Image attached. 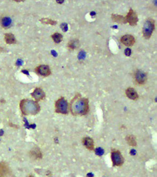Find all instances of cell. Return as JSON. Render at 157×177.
Wrapping results in <instances>:
<instances>
[{"mask_svg": "<svg viewBox=\"0 0 157 177\" xmlns=\"http://www.w3.org/2000/svg\"><path fill=\"white\" fill-rule=\"evenodd\" d=\"M70 109L74 116H85L89 109V100L82 97L80 94H77L71 101Z\"/></svg>", "mask_w": 157, "mask_h": 177, "instance_id": "6da1fadb", "label": "cell"}, {"mask_svg": "<svg viewBox=\"0 0 157 177\" xmlns=\"http://www.w3.org/2000/svg\"><path fill=\"white\" fill-rule=\"evenodd\" d=\"M20 109L24 116L35 115L40 111V107L37 101L31 99H23L20 101Z\"/></svg>", "mask_w": 157, "mask_h": 177, "instance_id": "7a4b0ae2", "label": "cell"}, {"mask_svg": "<svg viewBox=\"0 0 157 177\" xmlns=\"http://www.w3.org/2000/svg\"><path fill=\"white\" fill-rule=\"evenodd\" d=\"M155 28V20L151 18L147 19L144 23L142 29V34L143 37L146 39H149L152 35Z\"/></svg>", "mask_w": 157, "mask_h": 177, "instance_id": "3957f363", "label": "cell"}, {"mask_svg": "<svg viewBox=\"0 0 157 177\" xmlns=\"http://www.w3.org/2000/svg\"><path fill=\"white\" fill-rule=\"evenodd\" d=\"M55 112L62 114H67L69 112V105L67 101L63 97L57 100L55 104Z\"/></svg>", "mask_w": 157, "mask_h": 177, "instance_id": "277c9868", "label": "cell"}, {"mask_svg": "<svg viewBox=\"0 0 157 177\" xmlns=\"http://www.w3.org/2000/svg\"><path fill=\"white\" fill-rule=\"evenodd\" d=\"M111 158L114 166H120L124 163V158L120 151L114 150L111 151Z\"/></svg>", "mask_w": 157, "mask_h": 177, "instance_id": "5b68a950", "label": "cell"}, {"mask_svg": "<svg viewBox=\"0 0 157 177\" xmlns=\"http://www.w3.org/2000/svg\"><path fill=\"white\" fill-rule=\"evenodd\" d=\"M125 18L126 22L129 23L130 26H135L137 25L138 22V18L137 14L133 9H130Z\"/></svg>", "mask_w": 157, "mask_h": 177, "instance_id": "8992f818", "label": "cell"}, {"mask_svg": "<svg viewBox=\"0 0 157 177\" xmlns=\"http://www.w3.org/2000/svg\"><path fill=\"white\" fill-rule=\"evenodd\" d=\"M136 82L140 85H143L147 81V75L142 70H137L135 74Z\"/></svg>", "mask_w": 157, "mask_h": 177, "instance_id": "52a82bcc", "label": "cell"}, {"mask_svg": "<svg viewBox=\"0 0 157 177\" xmlns=\"http://www.w3.org/2000/svg\"><path fill=\"white\" fill-rule=\"evenodd\" d=\"M120 41L122 44L127 47L133 46L135 43V39L133 35H123L120 39Z\"/></svg>", "mask_w": 157, "mask_h": 177, "instance_id": "ba28073f", "label": "cell"}, {"mask_svg": "<svg viewBox=\"0 0 157 177\" xmlns=\"http://www.w3.org/2000/svg\"><path fill=\"white\" fill-rule=\"evenodd\" d=\"M35 72L38 74L42 76L47 77L51 74V70L47 65H40L35 69Z\"/></svg>", "mask_w": 157, "mask_h": 177, "instance_id": "9c48e42d", "label": "cell"}, {"mask_svg": "<svg viewBox=\"0 0 157 177\" xmlns=\"http://www.w3.org/2000/svg\"><path fill=\"white\" fill-rule=\"evenodd\" d=\"M31 96L33 98L35 99L36 101L43 100L45 98V96H46L44 90L40 87L35 88L33 92L31 94Z\"/></svg>", "mask_w": 157, "mask_h": 177, "instance_id": "30bf717a", "label": "cell"}, {"mask_svg": "<svg viewBox=\"0 0 157 177\" xmlns=\"http://www.w3.org/2000/svg\"><path fill=\"white\" fill-rule=\"evenodd\" d=\"M10 174V168L6 162H0V177H7Z\"/></svg>", "mask_w": 157, "mask_h": 177, "instance_id": "8fae6325", "label": "cell"}, {"mask_svg": "<svg viewBox=\"0 0 157 177\" xmlns=\"http://www.w3.org/2000/svg\"><path fill=\"white\" fill-rule=\"evenodd\" d=\"M30 156L33 160H39L42 159V155L39 149L35 148L31 150Z\"/></svg>", "mask_w": 157, "mask_h": 177, "instance_id": "7c38bea8", "label": "cell"}, {"mask_svg": "<svg viewBox=\"0 0 157 177\" xmlns=\"http://www.w3.org/2000/svg\"><path fill=\"white\" fill-rule=\"evenodd\" d=\"M126 94L129 99L131 100H137L138 98V94L133 88L128 87L126 90Z\"/></svg>", "mask_w": 157, "mask_h": 177, "instance_id": "4fadbf2b", "label": "cell"}, {"mask_svg": "<svg viewBox=\"0 0 157 177\" xmlns=\"http://www.w3.org/2000/svg\"><path fill=\"white\" fill-rule=\"evenodd\" d=\"M83 143L84 146L91 151L93 150L94 148V145L93 140L91 138L86 137V138H83Z\"/></svg>", "mask_w": 157, "mask_h": 177, "instance_id": "5bb4252c", "label": "cell"}, {"mask_svg": "<svg viewBox=\"0 0 157 177\" xmlns=\"http://www.w3.org/2000/svg\"><path fill=\"white\" fill-rule=\"evenodd\" d=\"M111 18L113 22L119 23V24H126L127 23L126 18L123 16L117 15V14H112Z\"/></svg>", "mask_w": 157, "mask_h": 177, "instance_id": "9a60e30c", "label": "cell"}, {"mask_svg": "<svg viewBox=\"0 0 157 177\" xmlns=\"http://www.w3.org/2000/svg\"><path fill=\"white\" fill-rule=\"evenodd\" d=\"M5 42L9 45L16 44L17 42L15 35L12 33H5Z\"/></svg>", "mask_w": 157, "mask_h": 177, "instance_id": "2e32d148", "label": "cell"}, {"mask_svg": "<svg viewBox=\"0 0 157 177\" xmlns=\"http://www.w3.org/2000/svg\"><path fill=\"white\" fill-rule=\"evenodd\" d=\"M12 20L9 17H5L1 20V25L3 28H9L11 26Z\"/></svg>", "mask_w": 157, "mask_h": 177, "instance_id": "e0dca14e", "label": "cell"}, {"mask_svg": "<svg viewBox=\"0 0 157 177\" xmlns=\"http://www.w3.org/2000/svg\"><path fill=\"white\" fill-rule=\"evenodd\" d=\"M126 139L127 141V143L130 146H137V141L136 140L135 137L133 135H127Z\"/></svg>", "mask_w": 157, "mask_h": 177, "instance_id": "ac0fdd59", "label": "cell"}, {"mask_svg": "<svg viewBox=\"0 0 157 177\" xmlns=\"http://www.w3.org/2000/svg\"><path fill=\"white\" fill-rule=\"evenodd\" d=\"M51 37L52 38V39L53 40V41L57 44L60 43L63 40V36L61 35V33H54L53 35H52Z\"/></svg>", "mask_w": 157, "mask_h": 177, "instance_id": "d6986e66", "label": "cell"}, {"mask_svg": "<svg viewBox=\"0 0 157 177\" xmlns=\"http://www.w3.org/2000/svg\"><path fill=\"white\" fill-rule=\"evenodd\" d=\"M40 21L43 24H49L52 25H54L57 24V21H55L54 20L48 18H42V19H40Z\"/></svg>", "mask_w": 157, "mask_h": 177, "instance_id": "ffe728a7", "label": "cell"}, {"mask_svg": "<svg viewBox=\"0 0 157 177\" xmlns=\"http://www.w3.org/2000/svg\"><path fill=\"white\" fill-rule=\"evenodd\" d=\"M78 45V40L77 39H73L68 43V47L69 49L73 50L77 48Z\"/></svg>", "mask_w": 157, "mask_h": 177, "instance_id": "44dd1931", "label": "cell"}, {"mask_svg": "<svg viewBox=\"0 0 157 177\" xmlns=\"http://www.w3.org/2000/svg\"><path fill=\"white\" fill-rule=\"evenodd\" d=\"M95 152H96V153L97 155L99 156H101L103 155L104 153V151L103 149H101V148H97L95 150Z\"/></svg>", "mask_w": 157, "mask_h": 177, "instance_id": "7402d4cb", "label": "cell"}, {"mask_svg": "<svg viewBox=\"0 0 157 177\" xmlns=\"http://www.w3.org/2000/svg\"><path fill=\"white\" fill-rule=\"evenodd\" d=\"M125 54L127 56H129L131 54V50L129 48H127L125 50Z\"/></svg>", "mask_w": 157, "mask_h": 177, "instance_id": "603a6c76", "label": "cell"}, {"mask_svg": "<svg viewBox=\"0 0 157 177\" xmlns=\"http://www.w3.org/2000/svg\"><path fill=\"white\" fill-rule=\"evenodd\" d=\"M2 51H3V48L0 47V52H1Z\"/></svg>", "mask_w": 157, "mask_h": 177, "instance_id": "cb8c5ba5", "label": "cell"}, {"mask_svg": "<svg viewBox=\"0 0 157 177\" xmlns=\"http://www.w3.org/2000/svg\"><path fill=\"white\" fill-rule=\"evenodd\" d=\"M28 177H35L33 175H29Z\"/></svg>", "mask_w": 157, "mask_h": 177, "instance_id": "d4e9b609", "label": "cell"}]
</instances>
